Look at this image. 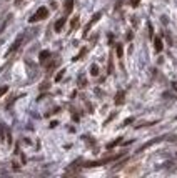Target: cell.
Segmentation results:
<instances>
[{
  "label": "cell",
  "instance_id": "277c9868",
  "mask_svg": "<svg viewBox=\"0 0 177 178\" xmlns=\"http://www.w3.org/2000/svg\"><path fill=\"white\" fill-rule=\"evenodd\" d=\"M114 102H115V105H122L124 102H125V92L120 90V92L115 95V100H114Z\"/></svg>",
  "mask_w": 177,
  "mask_h": 178
},
{
  "label": "cell",
  "instance_id": "52a82bcc",
  "mask_svg": "<svg viewBox=\"0 0 177 178\" xmlns=\"http://www.w3.org/2000/svg\"><path fill=\"white\" fill-rule=\"evenodd\" d=\"M154 48H156L157 54L162 52V40H160L159 37H154Z\"/></svg>",
  "mask_w": 177,
  "mask_h": 178
},
{
  "label": "cell",
  "instance_id": "2e32d148",
  "mask_svg": "<svg viewBox=\"0 0 177 178\" xmlns=\"http://www.w3.org/2000/svg\"><path fill=\"white\" fill-rule=\"evenodd\" d=\"M117 55H119V58H122V47L117 45Z\"/></svg>",
  "mask_w": 177,
  "mask_h": 178
},
{
  "label": "cell",
  "instance_id": "5bb4252c",
  "mask_svg": "<svg viewBox=\"0 0 177 178\" xmlns=\"http://www.w3.org/2000/svg\"><path fill=\"white\" fill-rule=\"evenodd\" d=\"M7 92H8V87H7V85L0 87V97H2V95H5V93H7Z\"/></svg>",
  "mask_w": 177,
  "mask_h": 178
},
{
  "label": "cell",
  "instance_id": "30bf717a",
  "mask_svg": "<svg viewBox=\"0 0 177 178\" xmlns=\"http://www.w3.org/2000/svg\"><path fill=\"white\" fill-rule=\"evenodd\" d=\"M79 17H74L72 18V23H70V30H75L77 29V27H79Z\"/></svg>",
  "mask_w": 177,
  "mask_h": 178
},
{
  "label": "cell",
  "instance_id": "8992f818",
  "mask_svg": "<svg viewBox=\"0 0 177 178\" xmlns=\"http://www.w3.org/2000/svg\"><path fill=\"white\" fill-rule=\"evenodd\" d=\"M160 140H164V137H159V138H154V140H150V142H147L145 145H142L141 148H139V152H144L145 148H149V146H152L154 143H157V142H160Z\"/></svg>",
  "mask_w": 177,
  "mask_h": 178
},
{
  "label": "cell",
  "instance_id": "ba28073f",
  "mask_svg": "<svg viewBox=\"0 0 177 178\" xmlns=\"http://www.w3.org/2000/svg\"><path fill=\"white\" fill-rule=\"evenodd\" d=\"M49 57H50V52H49V50H43V52H40V62H42V63H45Z\"/></svg>",
  "mask_w": 177,
  "mask_h": 178
},
{
  "label": "cell",
  "instance_id": "44dd1931",
  "mask_svg": "<svg viewBox=\"0 0 177 178\" xmlns=\"http://www.w3.org/2000/svg\"><path fill=\"white\" fill-rule=\"evenodd\" d=\"M18 4H22V0H17V5H18Z\"/></svg>",
  "mask_w": 177,
  "mask_h": 178
},
{
  "label": "cell",
  "instance_id": "5b68a950",
  "mask_svg": "<svg viewBox=\"0 0 177 178\" xmlns=\"http://www.w3.org/2000/svg\"><path fill=\"white\" fill-rule=\"evenodd\" d=\"M65 22H67V18H58L57 22H55V25H54V29H55V32H62V29H64V25H65Z\"/></svg>",
  "mask_w": 177,
  "mask_h": 178
},
{
  "label": "cell",
  "instance_id": "8fae6325",
  "mask_svg": "<svg viewBox=\"0 0 177 178\" xmlns=\"http://www.w3.org/2000/svg\"><path fill=\"white\" fill-rule=\"evenodd\" d=\"M85 54H87V48H82V50H80V54H79V55H75V57H74L72 60H74V62H77V60H82V57H84Z\"/></svg>",
  "mask_w": 177,
  "mask_h": 178
},
{
  "label": "cell",
  "instance_id": "d6986e66",
  "mask_svg": "<svg viewBox=\"0 0 177 178\" xmlns=\"http://www.w3.org/2000/svg\"><path fill=\"white\" fill-rule=\"evenodd\" d=\"M80 87H85V78H84V75H80Z\"/></svg>",
  "mask_w": 177,
  "mask_h": 178
},
{
  "label": "cell",
  "instance_id": "e0dca14e",
  "mask_svg": "<svg viewBox=\"0 0 177 178\" xmlns=\"http://www.w3.org/2000/svg\"><path fill=\"white\" fill-rule=\"evenodd\" d=\"M62 77H64V70H60V72H58V73H57V77H55V80L58 82V80H60Z\"/></svg>",
  "mask_w": 177,
  "mask_h": 178
},
{
  "label": "cell",
  "instance_id": "4fadbf2b",
  "mask_svg": "<svg viewBox=\"0 0 177 178\" xmlns=\"http://www.w3.org/2000/svg\"><path fill=\"white\" fill-rule=\"evenodd\" d=\"M120 142H122V140H120V138H117L115 142H110V143H109V145H107V148H109V150H110V148H114V146H115V145H119Z\"/></svg>",
  "mask_w": 177,
  "mask_h": 178
},
{
  "label": "cell",
  "instance_id": "7a4b0ae2",
  "mask_svg": "<svg viewBox=\"0 0 177 178\" xmlns=\"http://www.w3.org/2000/svg\"><path fill=\"white\" fill-rule=\"evenodd\" d=\"M100 17H102V14H100V12H97V14H95L94 17H92V20L89 22V23L85 25V29H84V37H87V33H89V30H90L92 27H94V25L97 23V22H99V18H100Z\"/></svg>",
  "mask_w": 177,
  "mask_h": 178
},
{
  "label": "cell",
  "instance_id": "ac0fdd59",
  "mask_svg": "<svg viewBox=\"0 0 177 178\" xmlns=\"http://www.w3.org/2000/svg\"><path fill=\"white\" fill-rule=\"evenodd\" d=\"M147 27H149V35H150V37H154V32H152V25H150V22L147 23Z\"/></svg>",
  "mask_w": 177,
  "mask_h": 178
},
{
  "label": "cell",
  "instance_id": "9a60e30c",
  "mask_svg": "<svg viewBox=\"0 0 177 178\" xmlns=\"http://www.w3.org/2000/svg\"><path fill=\"white\" fill-rule=\"evenodd\" d=\"M141 4V0H130V7H137Z\"/></svg>",
  "mask_w": 177,
  "mask_h": 178
},
{
  "label": "cell",
  "instance_id": "7c38bea8",
  "mask_svg": "<svg viewBox=\"0 0 177 178\" xmlns=\"http://www.w3.org/2000/svg\"><path fill=\"white\" fill-rule=\"evenodd\" d=\"M90 73L94 75V77H97V75H99V67H97V65H92V67H90Z\"/></svg>",
  "mask_w": 177,
  "mask_h": 178
},
{
  "label": "cell",
  "instance_id": "3957f363",
  "mask_svg": "<svg viewBox=\"0 0 177 178\" xmlns=\"http://www.w3.org/2000/svg\"><path fill=\"white\" fill-rule=\"evenodd\" d=\"M22 40H24V35H18V37H17V40H15V42H14V45L10 47V50H8V52H7V57H8V55H10V54H14L15 50H17L18 47H20Z\"/></svg>",
  "mask_w": 177,
  "mask_h": 178
},
{
  "label": "cell",
  "instance_id": "9c48e42d",
  "mask_svg": "<svg viewBox=\"0 0 177 178\" xmlns=\"http://www.w3.org/2000/svg\"><path fill=\"white\" fill-rule=\"evenodd\" d=\"M74 8V0H65V14H70Z\"/></svg>",
  "mask_w": 177,
  "mask_h": 178
},
{
  "label": "cell",
  "instance_id": "6da1fadb",
  "mask_svg": "<svg viewBox=\"0 0 177 178\" xmlns=\"http://www.w3.org/2000/svg\"><path fill=\"white\" fill-rule=\"evenodd\" d=\"M47 17H49V8L47 7H40L39 10L29 18V22L30 23H35V22H40V20H43V18H47Z\"/></svg>",
  "mask_w": 177,
  "mask_h": 178
},
{
  "label": "cell",
  "instance_id": "ffe728a7",
  "mask_svg": "<svg viewBox=\"0 0 177 178\" xmlns=\"http://www.w3.org/2000/svg\"><path fill=\"white\" fill-rule=\"evenodd\" d=\"M0 138H4V130H2V123H0Z\"/></svg>",
  "mask_w": 177,
  "mask_h": 178
}]
</instances>
